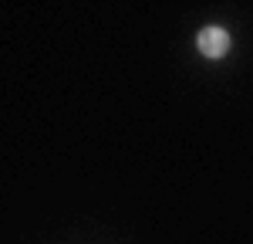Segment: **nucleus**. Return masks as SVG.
Wrapping results in <instances>:
<instances>
[{
  "mask_svg": "<svg viewBox=\"0 0 253 244\" xmlns=\"http://www.w3.org/2000/svg\"><path fill=\"white\" fill-rule=\"evenodd\" d=\"M199 51H203L206 58H223V55L230 51V34H226L223 27H206V31L199 34Z\"/></svg>",
  "mask_w": 253,
  "mask_h": 244,
  "instance_id": "nucleus-1",
  "label": "nucleus"
}]
</instances>
